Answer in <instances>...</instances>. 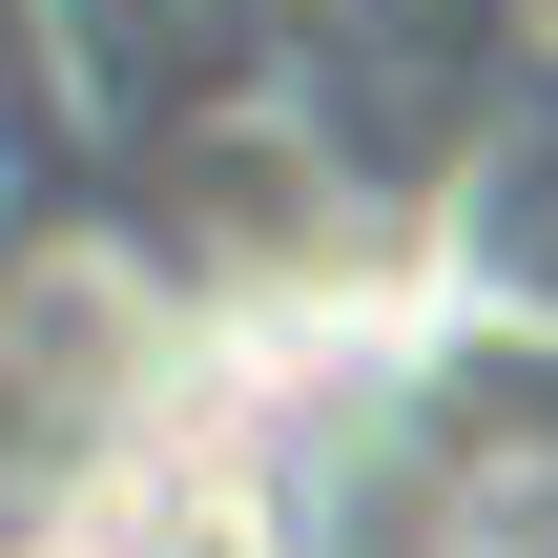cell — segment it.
I'll use <instances>...</instances> for the list:
<instances>
[{
    "mask_svg": "<svg viewBox=\"0 0 558 558\" xmlns=\"http://www.w3.org/2000/svg\"><path fill=\"white\" fill-rule=\"evenodd\" d=\"M435 0H0V558L207 518L352 352L435 331Z\"/></svg>",
    "mask_w": 558,
    "mask_h": 558,
    "instance_id": "cell-1",
    "label": "cell"
},
{
    "mask_svg": "<svg viewBox=\"0 0 558 558\" xmlns=\"http://www.w3.org/2000/svg\"><path fill=\"white\" fill-rule=\"evenodd\" d=\"M228 558H558V352L497 331L352 352L228 476Z\"/></svg>",
    "mask_w": 558,
    "mask_h": 558,
    "instance_id": "cell-2",
    "label": "cell"
},
{
    "mask_svg": "<svg viewBox=\"0 0 558 558\" xmlns=\"http://www.w3.org/2000/svg\"><path fill=\"white\" fill-rule=\"evenodd\" d=\"M456 41V207H435V331L558 352V0H435Z\"/></svg>",
    "mask_w": 558,
    "mask_h": 558,
    "instance_id": "cell-3",
    "label": "cell"
}]
</instances>
